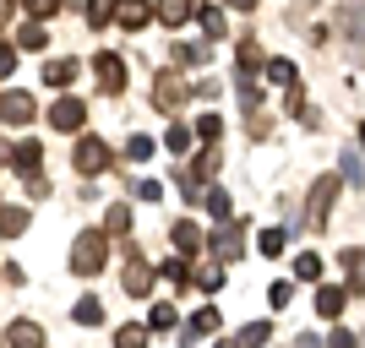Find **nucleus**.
Listing matches in <instances>:
<instances>
[{
    "mask_svg": "<svg viewBox=\"0 0 365 348\" xmlns=\"http://www.w3.org/2000/svg\"><path fill=\"white\" fill-rule=\"evenodd\" d=\"M148 327H153V332H169V327H175V310H169V305H158V310L148 316Z\"/></svg>",
    "mask_w": 365,
    "mask_h": 348,
    "instance_id": "34",
    "label": "nucleus"
},
{
    "mask_svg": "<svg viewBox=\"0 0 365 348\" xmlns=\"http://www.w3.org/2000/svg\"><path fill=\"white\" fill-rule=\"evenodd\" d=\"M322 348H354V337H349V332H344V327H338V332H333V337H327V343H322Z\"/></svg>",
    "mask_w": 365,
    "mask_h": 348,
    "instance_id": "43",
    "label": "nucleus"
},
{
    "mask_svg": "<svg viewBox=\"0 0 365 348\" xmlns=\"http://www.w3.org/2000/svg\"><path fill=\"white\" fill-rule=\"evenodd\" d=\"M22 11H28L33 22H44V16H55V11H61V0H22Z\"/></svg>",
    "mask_w": 365,
    "mask_h": 348,
    "instance_id": "31",
    "label": "nucleus"
},
{
    "mask_svg": "<svg viewBox=\"0 0 365 348\" xmlns=\"http://www.w3.org/2000/svg\"><path fill=\"white\" fill-rule=\"evenodd\" d=\"M344 305H349V288H338V283L317 288V316L322 321H338V316H344Z\"/></svg>",
    "mask_w": 365,
    "mask_h": 348,
    "instance_id": "10",
    "label": "nucleus"
},
{
    "mask_svg": "<svg viewBox=\"0 0 365 348\" xmlns=\"http://www.w3.org/2000/svg\"><path fill=\"white\" fill-rule=\"evenodd\" d=\"M104 261H109V234H104V228H88V234H76V245H71V273H76V278L104 273Z\"/></svg>",
    "mask_w": 365,
    "mask_h": 348,
    "instance_id": "1",
    "label": "nucleus"
},
{
    "mask_svg": "<svg viewBox=\"0 0 365 348\" xmlns=\"http://www.w3.org/2000/svg\"><path fill=\"white\" fill-rule=\"evenodd\" d=\"M294 278H305V283H317V278H322V256H317V251H300V256H294Z\"/></svg>",
    "mask_w": 365,
    "mask_h": 348,
    "instance_id": "18",
    "label": "nucleus"
},
{
    "mask_svg": "<svg viewBox=\"0 0 365 348\" xmlns=\"http://www.w3.org/2000/svg\"><path fill=\"white\" fill-rule=\"evenodd\" d=\"M16 11V0H0V16H11Z\"/></svg>",
    "mask_w": 365,
    "mask_h": 348,
    "instance_id": "46",
    "label": "nucleus"
},
{
    "mask_svg": "<svg viewBox=\"0 0 365 348\" xmlns=\"http://www.w3.org/2000/svg\"><path fill=\"white\" fill-rule=\"evenodd\" d=\"M164 278H169V283H191V267H185V261H169Z\"/></svg>",
    "mask_w": 365,
    "mask_h": 348,
    "instance_id": "38",
    "label": "nucleus"
},
{
    "mask_svg": "<svg viewBox=\"0 0 365 348\" xmlns=\"http://www.w3.org/2000/svg\"><path fill=\"white\" fill-rule=\"evenodd\" d=\"M125 158H153V137H131L125 142Z\"/></svg>",
    "mask_w": 365,
    "mask_h": 348,
    "instance_id": "35",
    "label": "nucleus"
},
{
    "mask_svg": "<svg viewBox=\"0 0 365 348\" xmlns=\"http://www.w3.org/2000/svg\"><path fill=\"white\" fill-rule=\"evenodd\" d=\"M71 164H76V174H98V169L109 164V142L104 137H82L76 152H71Z\"/></svg>",
    "mask_w": 365,
    "mask_h": 348,
    "instance_id": "6",
    "label": "nucleus"
},
{
    "mask_svg": "<svg viewBox=\"0 0 365 348\" xmlns=\"http://www.w3.org/2000/svg\"><path fill=\"white\" fill-rule=\"evenodd\" d=\"M175 245H180V251H202V228L197 223H175Z\"/></svg>",
    "mask_w": 365,
    "mask_h": 348,
    "instance_id": "24",
    "label": "nucleus"
},
{
    "mask_svg": "<svg viewBox=\"0 0 365 348\" xmlns=\"http://www.w3.org/2000/svg\"><path fill=\"white\" fill-rule=\"evenodd\" d=\"M344 28L354 44H365V6H344Z\"/></svg>",
    "mask_w": 365,
    "mask_h": 348,
    "instance_id": "22",
    "label": "nucleus"
},
{
    "mask_svg": "<svg viewBox=\"0 0 365 348\" xmlns=\"http://www.w3.org/2000/svg\"><path fill=\"white\" fill-rule=\"evenodd\" d=\"M197 137L207 142V147H213V142L224 137V120H218V115H202V120H197Z\"/></svg>",
    "mask_w": 365,
    "mask_h": 348,
    "instance_id": "28",
    "label": "nucleus"
},
{
    "mask_svg": "<svg viewBox=\"0 0 365 348\" xmlns=\"http://www.w3.org/2000/svg\"><path fill=\"white\" fill-rule=\"evenodd\" d=\"M28 228V207H0V234H22Z\"/></svg>",
    "mask_w": 365,
    "mask_h": 348,
    "instance_id": "20",
    "label": "nucleus"
},
{
    "mask_svg": "<svg viewBox=\"0 0 365 348\" xmlns=\"http://www.w3.org/2000/svg\"><path fill=\"white\" fill-rule=\"evenodd\" d=\"M153 16H158L164 28H180L185 16H191V0H158V6H153Z\"/></svg>",
    "mask_w": 365,
    "mask_h": 348,
    "instance_id": "15",
    "label": "nucleus"
},
{
    "mask_svg": "<svg viewBox=\"0 0 365 348\" xmlns=\"http://www.w3.org/2000/svg\"><path fill=\"white\" fill-rule=\"evenodd\" d=\"M344 267H349L354 288H360V294H365V251H344Z\"/></svg>",
    "mask_w": 365,
    "mask_h": 348,
    "instance_id": "26",
    "label": "nucleus"
},
{
    "mask_svg": "<svg viewBox=\"0 0 365 348\" xmlns=\"http://www.w3.org/2000/svg\"><path fill=\"white\" fill-rule=\"evenodd\" d=\"M16 71V44H0V82Z\"/></svg>",
    "mask_w": 365,
    "mask_h": 348,
    "instance_id": "37",
    "label": "nucleus"
},
{
    "mask_svg": "<svg viewBox=\"0 0 365 348\" xmlns=\"http://www.w3.org/2000/svg\"><path fill=\"white\" fill-rule=\"evenodd\" d=\"M71 316L82 321V327H98V321H104V305H98V300L88 294V300H76V310H71Z\"/></svg>",
    "mask_w": 365,
    "mask_h": 348,
    "instance_id": "21",
    "label": "nucleus"
},
{
    "mask_svg": "<svg viewBox=\"0 0 365 348\" xmlns=\"http://www.w3.org/2000/svg\"><path fill=\"white\" fill-rule=\"evenodd\" d=\"M267 300H273V310H284V305L294 300V283H289V278H278V283L267 288Z\"/></svg>",
    "mask_w": 365,
    "mask_h": 348,
    "instance_id": "32",
    "label": "nucleus"
},
{
    "mask_svg": "<svg viewBox=\"0 0 365 348\" xmlns=\"http://www.w3.org/2000/svg\"><path fill=\"white\" fill-rule=\"evenodd\" d=\"M33 115H38V104H33V98H28L22 88L0 93V125H16V131H22V125H28Z\"/></svg>",
    "mask_w": 365,
    "mask_h": 348,
    "instance_id": "2",
    "label": "nucleus"
},
{
    "mask_svg": "<svg viewBox=\"0 0 365 348\" xmlns=\"http://www.w3.org/2000/svg\"><path fill=\"white\" fill-rule=\"evenodd\" d=\"M360 147H365V125H360Z\"/></svg>",
    "mask_w": 365,
    "mask_h": 348,
    "instance_id": "47",
    "label": "nucleus"
},
{
    "mask_svg": "<svg viewBox=\"0 0 365 348\" xmlns=\"http://www.w3.org/2000/svg\"><path fill=\"white\" fill-rule=\"evenodd\" d=\"M22 49H28V55L49 49V33H44V22H22V28H16V55H22Z\"/></svg>",
    "mask_w": 365,
    "mask_h": 348,
    "instance_id": "13",
    "label": "nucleus"
},
{
    "mask_svg": "<svg viewBox=\"0 0 365 348\" xmlns=\"http://www.w3.org/2000/svg\"><path fill=\"white\" fill-rule=\"evenodd\" d=\"M207 245H213V256H218V261H240V251H245V228H240V223H224Z\"/></svg>",
    "mask_w": 365,
    "mask_h": 348,
    "instance_id": "9",
    "label": "nucleus"
},
{
    "mask_svg": "<svg viewBox=\"0 0 365 348\" xmlns=\"http://www.w3.org/2000/svg\"><path fill=\"white\" fill-rule=\"evenodd\" d=\"M44 82L66 93V88L76 82V60H71V55H66V60H49V65H44Z\"/></svg>",
    "mask_w": 365,
    "mask_h": 348,
    "instance_id": "16",
    "label": "nucleus"
},
{
    "mask_svg": "<svg viewBox=\"0 0 365 348\" xmlns=\"http://www.w3.org/2000/svg\"><path fill=\"white\" fill-rule=\"evenodd\" d=\"M224 6H240V11H251V6H257V0H224Z\"/></svg>",
    "mask_w": 365,
    "mask_h": 348,
    "instance_id": "45",
    "label": "nucleus"
},
{
    "mask_svg": "<svg viewBox=\"0 0 365 348\" xmlns=\"http://www.w3.org/2000/svg\"><path fill=\"white\" fill-rule=\"evenodd\" d=\"M148 343V327H120L115 332V348H142Z\"/></svg>",
    "mask_w": 365,
    "mask_h": 348,
    "instance_id": "30",
    "label": "nucleus"
},
{
    "mask_svg": "<svg viewBox=\"0 0 365 348\" xmlns=\"http://www.w3.org/2000/svg\"><path fill=\"white\" fill-rule=\"evenodd\" d=\"M267 337H273V327H267V321H251V327H240V337H235V348H262V343H267Z\"/></svg>",
    "mask_w": 365,
    "mask_h": 348,
    "instance_id": "17",
    "label": "nucleus"
},
{
    "mask_svg": "<svg viewBox=\"0 0 365 348\" xmlns=\"http://www.w3.org/2000/svg\"><path fill=\"white\" fill-rule=\"evenodd\" d=\"M202 33H207V38H224V11H218V6H202Z\"/></svg>",
    "mask_w": 365,
    "mask_h": 348,
    "instance_id": "23",
    "label": "nucleus"
},
{
    "mask_svg": "<svg viewBox=\"0 0 365 348\" xmlns=\"http://www.w3.org/2000/svg\"><path fill=\"white\" fill-rule=\"evenodd\" d=\"M137 196H148V201H158V196H164V185H158V180H142V185H137Z\"/></svg>",
    "mask_w": 365,
    "mask_h": 348,
    "instance_id": "41",
    "label": "nucleus"
},
{
    "mask_svg": "<svg viewBox=\"0 0 365 348\" xmlns=\"http://www.w3.org/2000/svg\"><path fill=\"white\" fill-rule=\"evenodd\" d=\"M93 71H98V88H104L109 98H115V93H125V60H120V55H109V49H104V55L93 60Z\"/></svg>",
    "mask_w": 365,
    "mask_h": 348,
    "instance_id": "8",
    "label": "nucleus"
},
{
    "mask_svg": "<svg viewBox=\"0 0 365 348\" xmlns=\"http://www.w3.org/2000/svg\"><path fill=\"white\" fill-rule=\"evenodd\" d=\"M88 22H93V28H104V22H109V0H88Z\"/></svg>",
    "mask_w": 365,
    "mask_h": 348,
    "instance_id": "36",
    "label": "nucleus"
},
{
    "mask_svg": "<svg viewBox=\"0 0 365 348\" xmlns=\"http://www.w3.org/2000/svg\"><path fill=\"white\" fill-rule=\"evenodd\" d=\"M38 158H44L38 142H16V147H11V169H16V174H38Z\"/></svg>",
    "mask_w": 365,
    "mask_h": 348,
    "instance_id": "14",
    "label": "nucleus"
},
{
    "mask_svg": "<svg viewBox=\"0 0 365 348\" xmlns=\"http://www.w3.org/2000/svg\"><path fill=\"white\" fill-rule=\"evenodd\" d=\"M207 212H213V218H229V196H224V191H213V196H207Z\"/></svg>",
    "mask_w": 365,
    "mask_h": 348,
    "instance_id": "39",
    "label": "nucleus"
},
{
    "mask_svg": "<svg viewBox=\"0 0 365 348\" xmlns=\"http://www.w3.org/2000/svg\"><path fill=\"white\" fill-rule=\"evenodd\" d=\"M6 343H11V348H44V327H38V321H22V316H16L11 327H6Z\"/></svg>",
    "mask_w": 365,
    "mask_h": 348,
    "instance_id": "12",
    "label": "nucleus"
},
{
    "mask_svg": "<svg viewBox=\"0 0 365 348\" xmlns=\"http://www.w3.org/2000/svg\"><path fill=\"white\" fill-rule=\"evenodd\" d=\"M120 288H125V294H148V288H153V261L131 256V261H125V273H120Z\"/></svg>",
    "mask_w": 365,
    "mask_h": 348,
    "instance_id": "11",
    "label": "nucleus"
},
{
    "mask_svg": "<svg viewBox=\"0 0 365 348\" xmlns=\"http://www.w3.org/2000/svg\"><path fill=\"white\" fill-rule=\"evenodd\" d=\"M49 125H55V131H82V125H88V104L61 93V98L49 104Z\"/></svg>",
    "mask_w": 365,
    "mask_h": 348,
    "instance_id": "5",
    "label": "nucleus"
},
{
    "mask_svg": "<svg viewBox=\"0 0 365 348\" xmlns=\"http://www.w3.org/2000/svg\"><path fill=\"white\" fill-rule=\"evenodd\" d=\"M267 82H278V88H294V65H289V60H267Z\"/></svg>",
    "mask_w": 365,
    "mask_h": 348,
    "instance_id": "29",
    "label": "nucleus"
},
{
    "mask_svg": "<svg viewBox=\"0 0 365 348\" xmlns=\"http://www.w3.org/2000/svg\"><path fill=\"white\" fill-rule=\"evenodd\" d=\"M333 196H338V180L333 174H322L317 185H311V201H305V218L317 228H327V212H333Z\"/></svg>",
    "mask_w": 365,
    "mask_h": 348,
    "instance_id": "4",
    "label": "nucleus"
},
{
    "mask_svg": "<svg viewBox=\"0 0 365 348\" xmlns=\"http://www.w3.org/2000/svg\"><path fill=\"white\" fill-rule=\"evenodd\" d=\"M148 16H153L148 0H109V22H115V28H125V33L148 28Z\"/></svg>",
    "mask_w": 365,
    "mask_h": 348,
    "instance_id": "7",
    "label": "nucleus"
},
{
    "mask_svg": "<svg viewBox=\"0 0 365 348\" xmlns=\"http://www.w3.org/2000/svg\"><path fill=\"white\" fill-rule=\"evenodd\" d=\"M197 283H202V288H207V294H213V288H218V283H224V267H207V273H202V278H197Z\"/></svg>",
    "mask_w": 365,
    "mask_h": 348,
    "instance_id": "40",
    "label": "nucleus"
},
{
    "mask_svg": "<svg viewBox=\"0 0 365 348\" xmlns=\"http://www.w3.org/2000/svg\"><path fill=\"white\" fill-rule=\"evenodd\" d=\"M169 152H185V147H191V125H169Z\"/></svg>",
    "mask_w": 365,
    "mask_h": 348,
    "instance_id": "33",
    "label": "nucleus"
},
{
    "mask_svg": "<svg viewBox=\"0 0 365 348\" xmlns=\"http://www.w3.org/2000/svg\"><path fill=\"white\" fill-rule=\"evenodd\" d=\"M240 65H262V55H257V44H251V38L240 44Z\"/></svg>",
    "mask_w": 365,
    "mask_h": 348,
    "instance_id": "42",
    "label": "nucleus"
},
{
    "mask_svg": "<svg viewBox=\"0 0 365 348\" xmlns=\"http://www.w3.org/2000/svg\"><path fill=\"white\" fill-rule=\"evenodd\" d=\"M185 93H191V88H185V82H180L175 71L153 76V109H164V115H175V109L185 104Z\"/></svg>",
    "mask_w": 365,
    "mask_h": 348,
    "instance_id": "3",
    "label": "nucleus"
},
{
    "mask_svg": "<svg viewBox=\"0 0 365 348\" xmlns=\"http://www.w3.org/2000/svg\"><path fill=\"white\" fill-rule=\"evenodd\" d=\"M294 348H322V337H311V332H305V337H300Z\"/></svg>",
    "mask_w": 365,
    "mask_h": 348,
    "instance_id": "44",
    "label": "nucleus"
},
{
    "mask_svg": "<svg viewBox=\"0 0 365 348\" xmlns=\"http://www.w3.org/2000/svg\"><path fill=\"white\" fill-rule=\"evenodd\" d=\"M284 245H289V228H267L262 234V256H284Z\"/></svg>",
    "mask_w": 365,
    "mask_h": 348,
    "instance_id": "25",
    "label": "nucleus"
},
{
    "mask_svg": "<svg viewBox=\"0 0 365 348\" xmlns=\"http://www.w3.org/2000/svg\"><path fill=\"white\" fill-rule=\"evenodd\" d=\"M125 228H131V207H125V201H115V207L104 212V234H125Z\"/></svg>",
    "mask_w": 365,
    "mask_h": 348,
    "instance_id": "19",
    "label": "nucleus"
},
{
    "mask_svg": "<svg viewBox=\"0 0 365 348\" xmlns=\"http://www.w3.org/2000/svg\"><path fill=\"white\" fill-rule=\"evenodd\" d=\"M185 332H191V337H197V332H218V310H213V305H207V310H197Z\"/></svg>",
    "mask_w": 365,
    "mask_h": 348,
    "instance_id": "27",
    "label": "nucleus"
}]
</instances>
